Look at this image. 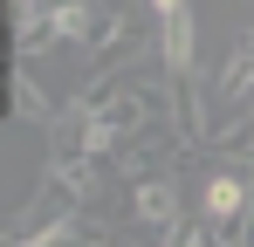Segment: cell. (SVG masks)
<instances>
[{"label": "cell", "instance_id": "1", "mask_svg": "<svg viewBox=\"0 0 254 247\" xmlns=\"http://www.w3.org/2000/svg\"><path fill=\"white\" fill-rule=\"evenodd\" d=\"M248 213H254V172L248 165H206V179H199V227L220 241V234H241Z\"/></svg>", "mask_w": 254, "mask_h": 247}, {"label": "cell", "instance_id": "2", "mask_svg": "<svg viewBox=\"0 0 254 247\" xmlns=\"http://www.w3.org/2000/svg\"><path fill=\"white\" fill-rule=\"evenodd\" d=\"M179 158H186V144H179L172 124H144V130H130V137L110 144V172H124L130 185L158 179V172H179Z\"/></svg>", "mask_w": 254, "mask_h": 247}, {"label": "cell", "instance_id": "3", "mask_svg": "<svg viewBox=\"0 0 254 247\" xmlns=\"http://www.w3.org/2000/svg\"><path fill=\"white\" fill-rule=\"evenodd\" d=\"M130 220H137L144 234H179V172L137 179V185H130Z\"/></svg>", "mask_w": 254, "mask_h": 247}, {"label": "cell", "instance_id": "4", "mask_svg": "<svg viewBox=\"0 0 254 247\" xmlns=\"http://www.w3.org/2000/svg\"><path fill=\"white\" fill-rule=\"evenodd\" d=\"M158 69L165 76H192L199 69V35H192V7H179L158 21Z\"/></svg>", "mask_w": 254, "mask_h": 247}, {"label": "cell", "instance_id": "5", "mask_svg": "<svg viewBox=\"0 0 254 247\" xmlns=\"http://www.w3.org/2000/svg\"><path fill=\"white\" fill-rule=\"evenodd\" d=\"M62 110H69V103H48V96H42V82L28 76V69H14V117H21V124H42V130H48Z\"/></svg>", "mask_w": 254, "mask_h": 247}, {"label": "cell", "instance_id": "6", "mask_svg": "<svg viewBox=\"0 0 254 247\" xmlns=\"http://www.w3.org/2000/svg\"><path fill=\"white\" fill-rule=\"evenodd\" d=\"M172 247H213V234H206V227H192V234H179Z\"/></svg>", "mask_w": 254, "mask_h": 247}, {"label": "cell", "instance_id": "7", "mask_svg": "<svg viewBox=\"0 0 254 247\" xmlns=\"http://www.w3.org/2000/svg\"><path fill=\"white\" fill-rule=\"evenodd\" d=\"M144 7H151V14H158V21H165V14H179V7H186V0H144Z\"/></svg>", "mask_w": 254, "mask_h": 247}]
</instances>
